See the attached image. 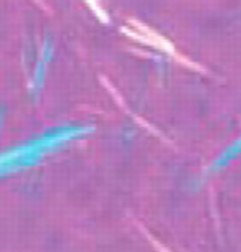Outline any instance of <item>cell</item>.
<instances>
[{
    "label": "cell",
    "mask_w": 241,
    "mask_h": 252,
    "mask_svg": "<svg viewBox=\"0 0 241 252\" xmlns=\"http://www.w3.org/2000/svg\"><path fill=\"white\" fill-rule=\"evenodd\" d=\"M55 56V48H53V41L50 38H45V41L41 43L40 53H38V61L35 64V71H33L30 86H28V91L33 97H38L41 89L45 86L46 81V74H48V66L51 64Z\"/></svg>",
    "instance_id": "cell-1"
}]
</instances>
